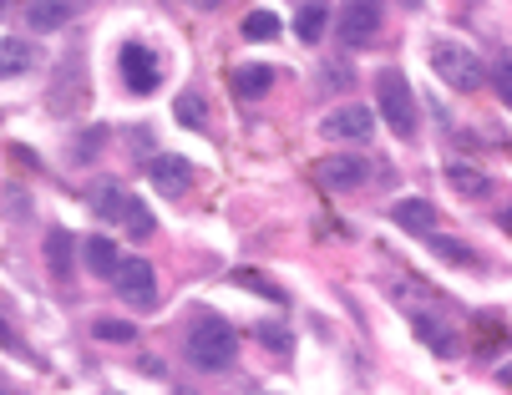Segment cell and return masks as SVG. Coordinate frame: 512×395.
Masks as SVG:
<instances>
[{
    "mask_svg": "<svg viewBox=\"0 0 512 395\" xmlns=\"http://www.w3.org/2000/svg\"><path fill=\"white\" fill-rule=\"evenodd\" d=\"M188 360H193V370H208V375L234 370L239 330L229 320H218V314H203V320H193V330H188Z\"/></svg>",
    "mask_w": 512,
    "mask_h": 395,
    "instance_id": "cell-1",
    "label": "cell"
},
{
    "mask_svg": "<svg viewBox=\"0 0 512 395\" xmlns=\"http://www.w3.org/2000/svg\"><path fill=\"white\" fill-rule=\"evenodd\" d=\"M376 97H381V117L391 122V132L411 142L416 137V97H411V82H406L396 66H386L376 76Z\"/></svg>",
    "mask_w": 512,
    "mask_h": 395,
    "instance_id": "cell-2",
    "label": "cell"
},
{
    "mask_svg": "<svg viewBox=\"0 0 512 395\" xmlns=\"http://www.w3.org/2000/svg\"><path fill=\"white\" fill-rule=\"evenodd\" d=\"M431 71L442 76L447 87H457V92H482V82H487V66L457 41L431 46Z\"/></svg>",
    "mask_w": 512,
    "mask_h": 395,
    "instance_id": "cell-3",
    "label": "cell"
},
{
    "mask_svg": "<svg viewBox=\"0 0 512 395\" xmlns=\"http://www.w3.org/2000/svg\"><path fill=\"white\" fill-rule=\"evenodd\" d=\"M320 132H325L330 142L365 147V142L376 137V112H371V107H360V102H350V107H335V112H325Z\"/></svg>",
    "mask_w": 512,
    "mask_h": 395,
    "instance_id": "cell-4",
    "label": "cell"
},
{
    "mask_svg": "<svg viewBox=\"0 0 512 395\" xmlns=\"http://www.w3.org/2000/svg\"><path fill=\"white\" fill-rule=\"evenodd\" d=\"M381 16H386L381 0H345V6H340V21H335L340 46H365V41L381 31Z\"/></svg>",
    "mask_w": 512,
    "mask_h": 395,
    "instance_id": "cell-5",
    "label": "cell"
},
{
    "mask_svg": "<svg viewBox=\"0 0 512 395\" xmlns=\"http://www.w3.org/2000/svg\"><path fill=\"white\" fill-rule=\"evenodd\" d=\"M112 284H117V294L132 304V309H158V274H153V264H142V259H122L117 264V274H112Z\"/></svg>",
    "mask_w": 512,
    "mask_h": 395,
    "instance_id": "cell-6",
    "label": "cell"
},
{
    "mask_svg": "<svg viewBox=\"0 0 512 395\" xmlns=\"http://www.w3.org/2000/svg\"><path fill=\"white\" fill-rule=\"evenodd\" d=\"M117 66H122V87H132L137 97H148L153 87H158V76H163V66H158V56L142 46V41H122V51H117Z\"/></svg>",
    "mask_w": 512,
    "mask_h": 395,
    "instance_id": "cell-7",
    "label": "cell"
},
{
    "mask_svg": "<svg viewBox=\"0 0 512 395\" xmlns=\"http://www.w3.org/2000/svg\"><path fill=\"white\" fill-rule=\"evenodd\" d=\"M315 183L325 193H355L371 183V168H365V157H320L315 163Z\"/></svg>",
    "mask_w": 512,
    "mask_h": 395,
    "instance_id": "cell-8",
    "label": "cell"
},
{
    "mask_svg": "<svg viewBox=\"0 0 512 395\" xmlns=\"http://www.w3.org/2000/svg\"><path fill=\"white\" fill-rule=\"evenodd\" d=\"M148 178H153V188L163 193V198H183L188 188H193V168H188V157H153L148 163Z\"/></svg>",
    "mask_w": 512,
    "mask_h": 395,
    "instance_id": "cell-9",
    "label": "cell"
},
{
    "mask_svg": "<svg viewBox=\"0 0 512 395\" xmlns=\"http://www.w3.org/2000/svg\"><path fill=\"white\" fill-rule=\"evenodd\" d=\"M87 0H26V26L31 31H61L66 21L82 16Z\"/></svg>",
    "mask_w": 512,
    "mask_h": 395,
    "instance_id": "cell-10",
    "label": "cell"
},
{
    "mask_svg": "<svg viewBox=\"0 0 512 395\" xmlns=\"http://www.w3.org/2000/svg\"><path fill=\"white\" fill-rule=\"evenodd\" d=\"M269 87H274V66H254V61H249V66L234 71V97H239V102H259Z\"/></svg>",
    "mask_w": 512,
    "mask_h": 395,
    "instance_id": "cell-11",
    "label": "cell"
},
{
    "mask_svg": "<svg viewBox=\"0 0 512 395\" xmlns=\"http://www.w3.org/2000/svg\"><path fill=\"white\" fill-rule=\"evenodd\" d=\"M36 66V46L21 36H0V76H26Z\"/></svg>",
    "mask_w": 512,
    "mask_h": 395,
    "instance_id": "cell-12",
    "label": "cell"
},
{
    "mask_svg": "<svg viewBox=\"0 0 512 395\" xmlns=\"http://www.w3.org/2000/svg\"><path fill=\"white\" fill-rule=\"evenodd\" d=\"M447 183H452V193H462V198H487V193H492V178H487L482 168H472V163H447Z\"/></svg>",
    "mask_w": 512,
    "mask_h": 395,
    "instance_id": "cell-13",
    "label": "cell"
},
{
    "mask_svg": "<svg viewBox=\"0 0 512 395\" xmlns=\"http://www.w3.org/2000/svg\"><path fill=\"white\" fill-rule=\"evenodd\" d=\"M391 218H396L406 233H431V228H436V208H431L426 198H401V203L391 208Z\"/></svg>",
    "mask_w": 512,
    "mask_h": 395,
    "instance_id": "cell-14",
    "label": "cell"
},
{
    "mask_svg": "<svg viewBox=\"0 0 512 395\" xmlns=\"http://www.w3.org/2000/svg\"><path fill=\"white\" fill-rule=\"evenodd\" d=\"M77 76H82V56L71 51V56L61 61V71H56V92H51V107H56V112H71V107H66V92H71V97H87V87L77 82Z\"/></svg>",
    "mask_w": 512,
    "mask_h": 395,
    "instance_id": "cell-15",
    "label": "cell"
},
{
    "mask_svg": "<svg viewBox=\"0 0 512 395\" xmlns=\"http://www.w3.org/2000/svg\"><path fill=\"white\" fill-rule=\"evenodd\" d=\"M82 259H87V269H92L97 279H112V274H117V264H122L117 244H112V239H102V233L82 244Z\"/></svg>",
    "mask_w": 512,
    "mask_h": 395,
    "instance_id": "cell-16",
    "label": "cell"
},
{
    "mask_svg": "<svg viewBox=\"0 0 512 395\" xmlns=\"http://www.w3.org/2000/svg\"><path fill=\"white\" fill-rule=\"evenodd\" d=\"M117 223L132 233V239H153V228H158V218L148 213V208H142V198H122V213H117Z\"/></svg>",
    "mask_w": 512,
    "mask_h": 395,
    "instance_id": "cell-17",
    "label": "cell"
},
{
    "mask_svg": "<svg viewBox=\"0 0 512 395\" xmlns=\"http://www.w3.org/2000/svg\"><path fill=\"white\" fill-rule=\"evenodd\" d=\"M416 340H421L426 350H436V355H457V335L442 330V325L431 320V314H416Z\"/></svg>",
    "mask_w": 512,
    "mask_h": 395,
    "instance_id": "cell-18",
    "label": "cell"
},
{
    "mask_svg": "<svg viewBox=\"0 0 512 395\" xmlns=\"http://www.w3.org/2000/svg\"><path fill=\"white\" fill-rule=\"evenodd\" d=\"M325 26H330V6H325V0H315V6H300V16H295V36L300 41H320L325 36Z\"/></svg>",
    "mask_w": 512,
    "mask_h": 395,
    "instance_id": "cell-19",
    "label": "cell"
},
{
    "mask_svg": "<svg viewBox=\"0 0 512 395\" xmlns=\"http://www.w3.org/2000/svg\"><path fill=\"white\" fill-rule=\"evenodd\" d=\"M487 82H492V87H497V97L512 107V51H507V46L492 56V66H487Z\"/></svg>",
    "mask_w": 512,
    "mask_h": 395,
    "instance_id": "cell-20",
    "label": "cell"
},
{
    "mask_svg": "<svg viewBox=\"0 0 512 395\" xmlns=\"http://www.w3.org/2000/svg\"><path fill=\"white\" fill-rule=\"evenodd\" d=\"M173 117H178L183 127L203 132V122H208V107H203V97H198V92H183V97L173 102Z\"/></svg>",
    "mask_w": 512,
    "mask_h": 395,
    "instance_id": "cell-21",
    "label": "cell"
},
{
    "mask_svg": "<svg viewBox=\"0 0 512 395\" xmlns=\"http://www.w3.org/2000/svg\"><path fill=\"white\" fill-rule=\"evenodd\" d=\"M46 259H51V274L56 279H66L71 274V233H51V239H46Z\"/></svg>",
    "mask_w": 512,
    "mask_h": 395,
    "instance_id": "cell-22",
    "label": "cell"
},
{
    "mask_svg": "<svg viewBox=\"0 0 512 395\" xmlns=\"http://www.w3.org/2000/svg\"><path fill=\"white\" fill-rule=\"evenodd\" d=\"M320 87H325V92H350V87H355V71L330 56V61H320Z\"/></svg>",
    "mask_w": 512,
    "mask_h": 395,
    "instance_id": "cell-23",
    "label": "cell"
},
{
    "mask_svg": "<svg viewBox=\"0 0 512 395\" xmlns=\"http://www.w3.org/2000/svg\"><path fill=\"white\" fill-rule=\"evenodd\" d=\"M279 31H284V26H279L274 11H249V16H244V36H249V41H274Z\"/></svg>",
    "mask_w": 512,
    "mask_h": 395,
    "instance_id": "cell-24",
    "label": "cell"
},
{
    "mask_svg": "<svg viewBox=\"0 0 512 395\" xmlns=\"http://www.w3.org/2000/svg\"><path fill=\"white\" fill-rule=\"evenodd\" d=\"M92 335H97V340H107V345H132V340H137V330H132L127 320H97V325H92Z\"/></svg>",
    "mask_w": 512,
    "mask_h": 395,
    "instance_id": "cell-25",
    "label": "cell"
},
{
    "mask_svg": "<svg viewBox=\"0 0 512 395\" xmlns=\"http://www.w3.org/2000/svg\"><path fill=\"white\" fill-rule=\"evenodd\" d=\"M431 254H436V259H447V264H462V269H467V264H477V259H472V249H467L462 239H431Z\"/></svg>",
    "mask_w": 512,
    "mask_h": 395,
    "instance_id": "cell-26",
    "label": "cell"
},
{
    "mask_svg": "<svg viewBox=\"0 0 512 395\" xmlns=\"http://www.w3.org/2000/svg\"><path fill=\"white\" fill-rule=\"evenodd\" d=\"M234 279H239V284H249V289H259L264 299H274V304H284V289H279V284H269L264 274H254V269H239Z\"/></svg>",
    "mask_w": 512,
    "mask_h": 395,
    "instance_id": "cell-27",
    "label": "cell"
},
{
    "mask_svg": "<svg viewBox=\"0 0 512 395\" xmlns=\"http://www.w3.org/2000/svg\"><path fill=\"white\" fill-rule=\"evenodd\" d=\"M259 340L269 350H289V335H279V325H259Z\"/></svg>",
    "mask_w": 512,
    "mask_h": 395,
    "instance_id": "cell-28",
    "label": "cell"
},
{
    "mask_svg": "<svg viewBox=\"0 0 512 395\" xmlns=\"http://www.w3.org/2000/svg\"><path fill=\"white\" fill-rule=\"evenodd\" d=\"M0 345H6L11 355H26V345H21V340L11 335V325H6V320H0Z\"/></svg>",
    "mask_w": 512,
    "mask_h": 395,
    "instance_id": "cell-29",
    "label": "cell"
},
{
    "mask_svg": "<svg viewBox=\"0 0 512 395\" xmlns=\"http://www.w3.org/2000/svg\"><path fill=\"white\" fill-rule=\"evenodd\" d=\"M193 6H198V11H218V6H224V0H193Z\"/></svg>",
    "mask_w": 512,
    "mask_h": 395,
    "instance_id": "cell-30",
    "label": "cell"
},
{
    "mask_svg": "<svg viewBox=\"0 0 512 395\" xmlns=\"http://www.w3.org/2000/svg\"><path fill=\"white\" fill-rule=\"evenodd\" d=\"M497 223H502V228L512 233V208H502V213H497Z\"/></svg>",
    "mask_w": 512,
    "mask_h": 395,
    "instance_id": "cell-31",
    "label": "cell"
},
{
    "mask_svg": "<svg viewBox=\"0 0 512 395\" xmlns=\"http://www.w3.org/2000/svg\"><path fill=\"white\" fill-rule=\"evenodd\" d=\"M497 380H502V385H512V365H502V370H497Z\"/></svg>",
    "mask_w": 512,
    "mask_h": 395,
    "instance_id": "cell-32",
    "label": "cell"
},
{
    "mask_svg": "<svg viewBox=\"0 0 512 395\" xmlns=\"http://www.w3.org/2000/svg\"><path fill=\"white\" fill-rule=\"evenodd\" d=\"M6 6H11V0H0V16H6Z\"/></svg>",
    "mask_w": 512,
    "mask_h": 395,
    "instance_id": "cell-33",
    "label": "cell"
}]
</instances>
